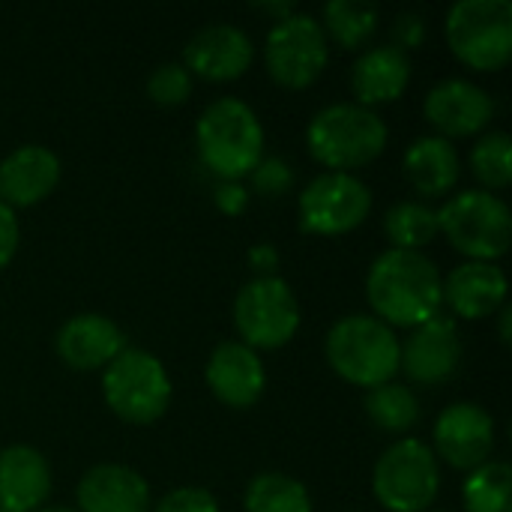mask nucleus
I'll list each match as a JSON object with an SVG mask.
<instances>
[{"instance_id": "nucleus-28", "label": "nucleus", "mask_w": 512, "mask_h": 512, "mask_svg": "<svg viewBox=\"0 0 512 512\" xmlns=\"http://www.w3.org/2000/svg\"><path fill=\"white\" fill-rule=\"evenodd\" d=\"M512 471L507 462L489 459L486 465L468 471L462 483L465 512H512Z\"/></svg>"}, {"instance_id": "nucleus-25", "label": "nucleus", "mask_w": 512, "mask_h": 512, "mask_svg": "<svg viewBox=\"0 0 512 512\" xmlns=\"http://www.w3.org/2000/svg\"><path fill=\"white\" fill-rule=\"evenodd\" d=\"M384 234L390 249H411L423 252L441 231H438V210L426 201H396L384 213Z\"/></svg>"}, {"instance_id": "nucleus-32", "label": "nucleus", "mask_w": 512, "mask_h": 512, "mask_svg": "<svg viewBox=\"0 0 512 512\" xmlns=\"http://www.w3.org/2000/svg\"><path fill=\"white\" fill-rule=\"evenodd\" d=\"M150 512H222L219 510V501L210 489H201V486H180V489H171L168 495H162Z\"/></svg>"}, {"instance_id": "nucleus-23", "label": "nucleus", "mask_w": 512, "mask_h": 512, "mask_svg": "<svg viewBox=\"0 0 512 512\" xmlns=\"http://www.w3.org/2000/svg\"><path fill=\"white\" fill-rule=\"evenodd\" d=\"M402 174L423 198H444L459 186L462 156L453 141L441 135H417L402 153Z\"/></svg>"}, {"instance_id": "nucleus-19", "label": "nucleus", "mask_w": 512, "mask_h": 512, "mask_svg": "<svg viewBox=\"0 0 512 512\" xmlns=\"http://www.w3.org/2000/svg\"><path fill=\"white\" fill-rule=\"evenodd\" d=\"M150 483L129 465L102 462L84 471L75 486L78 512H150Z\"/></svg>"}, {"instance_id": "nucleus-27", "label": "nucleus", "mask_w": 512, "mask_h": 512, "mask_svg": "<svg viewBox=\"0 0 512 512\" xmlns=\"http://www.w3.org/2000/svg\"><path fill=\"white\" fill-rule=\"evenodd\" d=\"M246 512H312L309 489L282 471H264L249 480L243 495Z\"/></svg>"}, {"instance_id": "nucleus-2", "label": "nucleus", "mask_w": 512, "mask_h": 512, "mask_svg": "<svg viewBox=\"0 0 512 512\" xmlns=\"http://www.w3.org/2000/svg\"><path fill=\"white\" fill-rule=\"evenodd\" d=\"M195 147L216 180H240L264 156V126L240 96H219L195 120Z\"/></svg>"}, {"instance_id": "nucleus-34", "label": "nucleus", "mask_w": 512, "mask_h": 512, "mask_svg": "<svg viewBox=\"0 0 512 512\" xmlns=\"http://www.w3.org/2000/svg\"><path fill=\"white\" fill-rule=\"evenodd\" d=\"M249 198H252V192L240 180H219L213 189V204L225 216H240L249 207Z\"/></svg>"}, {"instance_id": "nucleus-11", "label": "nucleus", "mask_w": 512, "mask_h": 512, "mask_svg": "<svg viewBox=\"0 0 512 512\" xmlns=\"http://www.w3.org/2000/svg\"><path fill=\"white\" fill-rule=\"evenodd\" d=\"M372 210V189L357 174L321 171L297 198V219L306 234L339 237L366 222Z\"/></svg>"}, {"instance_id": "nucleus-40", "label": "nucleus", "mask_w": 512, "mask_h": 512, "mask_svg": "<svg viewBox=\"0 0 512 512\" xmlns=\"http://www.w3.org/2000/svg\"><path fill=\"white\" fill-rule=\"evenodd\" d=\"M426 512H450V510H435V507H432V510H426Z\"/></svg>"}, {"instance_id": "nucleus-4", "label": "nucleus", "mask_w": 512, "mask_h": 512, "mask_svg": "<svg viewBox=\"0 0 512 512\" xmlns=\"http://www.w3.org/2000/svg\"><path fill=\"white\" fill-rule=\"evenodd\" d=\"M324 357L342 381L372 390L396 381L399 336L381 318L354 312L333 321L324 336Z\"/></svg>"}, {"instance_id": "nucleus-38", "label": "nucleus", "mask_w": 512, "mask_h": 512, "mask_svg": "<svg viewBox=\"0 0 512 512\" xmlns=\"http://www.w3.org/2000/svg\"><path fill=\"white\" fill-rule=\"evenodd\" d=\"M498 315H501L498 333H501V342L507 345V342H510V306H501V309H498Z\"/></svg>"}, {"instance_id": "nucleus-26", "label": "nucleus", "mask_w": 512, "mask_h": 512, "mask_svg": "<svg viewBox=\"0 0 512 512\" xmlns=\"http://www.w3.org/2000/svg\"><path fill=\"white\" fill-rule=\"evenodd\" d=\"M363 408H366V417L390 432V435H405L417 426L420 420V399L417 393L408 387V384H399V381H387L381 387H372L366 390V399H363Z\"/></svg>"}, {"instance_id": "nucleus-35", "label": "nucleus", "mask_w": 512, "mask_h": 512, "mask_svg": "<svg viewBox=\"0 0 512 512\" xmlns=\"http://www.w3.org/2000/svg\"><path fill=\"white\" fill-rule=\"evenodd\" d=\"M18 243H21V225H18V216L12 207H6L0 201V270L15 258L18 252Z\"/></svg>"}, {"instance_id": "nucleus-13", "label": "nucleus", "mask_w": 512, "mask_h": 512, "mask_svg": "<svg viewBox=\"0 0 512 512\" xmlns=\"http://www.w3.org/2000/svg\"><path fill=\"white\" fill-rule=\"evenodd\" d=\"M462 336L450 315H435L414 327L405 342H399V369L423 387H438L450 381L462 366Z\"/></svg>"}, {"instance_id": "nucleus-36", "label": "nucleus", "mask_w": 512, "mask_h": 512, "mask_svg": "<svg viewBox=\"0 0 512 512\" xmlns=\"http://www.w3.org/2000/svg\"><path fill=\"white\" fill-rule=\"evenodd\" d=\"M246 261H249V267L255 270V279L279 276V249H276L273 243H255V246L246 252Z\"/></svg>"}, {"instance_id": "nucleus-33", "label": "nucleus", "mask_w": 512, "mask_h": 512, "mask_svg": "<svg viewBox=\"0 0 512 512\" xmlns=\"http://www.w3.org/2000/svg\"><path fill=\"white\" fill-rule=\"evenodd\" d=\"M429 36V21L423 12L417 9H405L399 15H393V24H390V45H396L399 51L411 54L417 48H423Z\"/></svg>"}, {"instance_id": "nucleus-21", "label": "nucleus", "mask_w": 512, "mask_h": 512, "mask_svg": "<svg viewBox=\"0 0 512 512\" xmlns=\"http://www.w3.org/2000/svg\"><path fill=\"white\" fill-rule=\"evenodd\" d=\"M51 465L30 444H9L0 450V510L36 512L51 498Z\"/></svg>"}, {"instance_id": "nucleus-29", "label": "nucleus", "mask_w": 512, "mask_h": 512, "mask_svg": "<svg viewBox=\"0 0 512 512\" xmlns=\"http://www.w3.org/2000/svg\"><path fill=\"white\" fill-rule=\"evenodd\" d=\"M471 171L489 192H501L512 183V138L504 129H489L471 150Z\"/></svg>"}, {"instance_id": "nucleus-12", "label": "nucleus", "mask_w": 512, "mask_h": 512, "mask_svg": "<svg viewBox=\"0 0 512 512\" xmlns=\"http://www.w3.org/2000/svg\"><path fill=\"white\" fill-rule=\"evenodd\" d=\"M432 453L456 471H474L495 453V417L477 402L447 405L432 429Z\"/></svg>"}, {"instance_id": "nucleus-41", "label": "nucleus", "mask_w": 512, "mask_h": 512, "mask_svg": "<svg viewBox=\"0 0 512 512\" xmlns=\"http://www.w3.org/2000/svg\"><path fill=\"white\" fill-rule=\"evenodd\" d=\"M0 512H3V510H0Z\"/></svg>"}, {"instance_id": "nucleus-37", "label": "nucleus", "mask_w": 512, "mask_h": 512, "mask_svg": "<svg viewBox=\"0 0 512 512\" xmlns=\"http://www.w3.org/2000/svg\"><path fill=\"white\" fill-rule=\"evenodd\" d=\"M255 9H258V12H264V15H270V18H273V24L297 12V6H294V3H288V0H279V3L264 0V3H255Z\"/></svg>"}, {"instance_id": "nucleus-8", "label": "nucleus", "mask_w": 512, "mask_h": 512, "mask_svg": "<svg viewBox=\"0 0 512 512\" xmlns=\"http://www.w3.org/2000/svg\"><path fill=\"white\" fill-rule=\"evenodd\" d=\"M450 51L471 69L495 72L512 57L510 0H456L444 21Z\"/></svg>"}, {"instance_id": "nucleus-14", "label": "nucleus", "mask_w": 512, "mask_h": 512, "mask_svg": "<svg viewBox=\"0 0 512 512\" xmlns=\"http://www.w3.org/2000/svg\"><path fill=\"white\" fill-rule=\"evenodd\" d=\"M423 114L432 123L435 135H441L447 141L468 138V135L483 132L492 123V117H495V99L477 81L462 78V75H453V78L438 81L426 93Z\"/></svg>"}, {"instance_id": "nucleus-22", "label": "nucleus", "mask_w": 512, "mask_h": 512, "mask_svg": "<svg viewBox=\"0 0 512 512\" xmlns=\"http://www.w3.org/2000/svg\"><path fill=\"white\" fill-rule=\"evenodd\" d=\"M411 54L399 51L390 42L372 45L366 51H360V57L351 66V90H354V102L375 108L381 102H396L408 84H411Z\"/></svg>"}, {"instance_id": "nucleus-24", "label": "nucleus", "mask_w": 512, "mask_h": 512, "mask_svg": "<svg viewBox=\"0 0 512 512\" xmlns=\"http://www.w3.org/2000/svg\"><path fill=\"white\" fill-rule=\"evenodd\" d=\"M321 27L336 45L357 51L381 24V9L369 0H330L321 9Z\"/></svg>"}, {"instance_id": "nucleus-3", "label": "nucleus", "mask_w": 512, "mask_h": 512, "mask_svg": "<svg viewBox=\"0 0 512 512\" xmlns=\"http://www.w3.org/2000/svg\"><path fill=\"white\" fill-rule=\"evenodd\" d=\"M387 120L360 102H330L318 108L306 126V147L327 171L354 174L375 162L387 147Z\"/></svg>"}, {"instance_id": "nucleus-31", "label": "nucleus", "mask_w": 512, "mask_h": 512, "mask_svg": "<svg viewBox=\"0 0 512 512\" xmlns=\"http://www.w3.org/2000/svg\"><path fill=\"white\" fill-rule=\"evenodd\" d=\"M252 192L264 198H282L294 186V165L285 156H261L249 174Z\"/></svg>"}, {"instance_id": "nucleus-30", "label": "nucleus", "mask_w": 512, "mask_h": 512, "mask_svg": "<svg viewBox=\"0 0 512 512\" xmlns=\"http://www.w3.org/2000/svg\"><path fill=\"white\" fill-rule=\"evenodd\" d=\"M192 75L183 63L177 60H168L162 66H156L147 78V96L156 102V105H183L189 96H192Z\"/></svg>"}, {"instance_id": "nucleus-6", "label": "nucleus", "mask_w": 512, "mask_h": 512, "mask_svg": "<svg viewBox=\"0 0 512 512\" xmlns=\"http://www.w3.org/2000/svg\"><path fill=\"white\" fill-rule=\"evenodd\" d=\"M174 384L165 363L144 348H123L102 369L105 405L132 426H150L171 408Z\"/></svg>"}, {"instance_id": "nucleus-1", "label": "nucleus", "mask_w": 512, "mask_h": 512, "mask_svg": "<svg viewBox=\"0 0 512 512\" xmlns=\"http://www.w3.org/2000/svg\"><path fill=\"white\" fill-rule=\"evenodd\" d=\"M441 282L444 276L426 252L384 249L366 273V300L387 327L414 330L441 312Z\"/></svg>"}, {"instance_id": "nucleus-17", "label": "nucleus", "mask_w": 512, "mask_h": 512, "mask_svg": "<svg viewBox=\"0 0 512 512\" xmlns=\"http://www.w3.org/2000/svg\"><path fill=\"white\" fill-rule=\"evenodd\" d=\"M123 348H126L123 330L99 312H78L66 318L54 336L57 357L75 372L105 369Z\"/></svg>"}, {"instance_id": "nucleus-20", "label": "nucleus", "mask_w": 512, "mask_h": 512, "mask_svg": "<svg viewBox=\"0 0 512 512\" xmlns=\"http://www.w3.org/2000/svg\"><path fill=\"white\" fill-rule=\"evenodd\" d=\"M507 273L492 261H462L441 282V300L456 318L480 321L507 306Z\"/></svg>"}, {"instance_id": "nucleus-16", "label": "nucleus", "mask_w": 512, "mask_h": 512, "mask_svg": "<svg viewBox=\"0 0 512 512\" xmlns=\"http://www.w3.org/2000/svg\"><path fill=\"white\" fill-rule=\"evenodd\" d=\"M204 381L225 408L246 411L258 405L267 390V366L261 354L240 339H225L207 357Z\"/></svg>"}, {"instance_id": "nucleus-9", "label": "nucleus", "mask_w": 512, "mask_h": 512, "mask_svg": "<svg viewBox=\"0 0 512 512\" xmlns=\"http://www.w3.org/2000/svg\"><path fill=\"white\" fill-rule=\"evenodd\" d=\"M303 324L300 300L282 276L249 279L234 297V327L252 351L288 345Z\"/></svg>"}, {"instance_id": "nucleus-18", "label": "nucleus", "mask_w": 512, "mask_h": 512, "mask_svg": "<svg viewBox=\"0 0 512 512\" xmlns=\"http://www.w3.org/2000/svg\"><path fill=\"white\" fill-rule=\"evenodd\" d=\"M63 174L60 156L45 144H21L0 159V201L6 207H33L45 201Z\"/></svg>"}, {"instance_id": "nucleus-7", "label": "nucleus", "mask_w": 512, "mask_h": 512, "mask_svg": "<svg viewBox=\"0 0 512 512\" xmlns=\"http://www.w3.org/2000/svg\"><path fill=\"white\" fill-rule=\"evenodd\" d=\"M375 501L390 512H426L441 495V462L420 438L393 441L372 471Z\"/></svg>"}, {"instance_id": "nucleus-5", "label": "nucleus", "mask_w": 512, "mask_h": 512, "mask_svg": "<svg viewBox=\"0 0 512 512\" xmlns=\"http://www.w3.org/2000/svg\"><path fill=\"white\" fill-rule=\"evenodd\" d=\"M438 231L465 261H498L510 252V204L489 189H462L438 210Z\"/></svg>"}, {"instance_id": "nucleus-39", "label": "nucleus", "mask_w": 512, "mask_h": 512, "mask_svg": "<svg viewBox=\"0 0 512 512\" xmlns=\"http://www.w3.org/2000/svg\"><path fill=\"white\" fill-rule=\"evenodd\" d=\"M36 512H78L75 507H66V504H51V507H42V510Z\"/></svg>"}, {"instance_id": "nucleus-10", "label": "nucleus", "mask_w": 512, "mask_h": 512, "mask_svg": "<svg viewBox=\"0 0 512 512\" xmlns=\"http://www.w3.org/2000/svg\"><path fill=\"white\" fill-rule=\"evenodd\" d=\"M330 63V39L312 12H294L276 21L264 39V66L270 78L288 90L315 84Z\"/></svg>"}, {"instance_id": "nucleus-15", "label": "nucleus", "mask_w": 512, "mask_h": 512, "mask_svg": "<svg viewBox=\"0 0 512 512\" xmlns=\"http://www.w3.org/2000/svg\"><path fill=\"white\" fill-rule=\"evenodd\" d=\"M252 60L255 42L249 30L231 21H213L189 36L180 63L189 69V75L207 81H234L252 66Z\"/></svg>"}]
</instances>
